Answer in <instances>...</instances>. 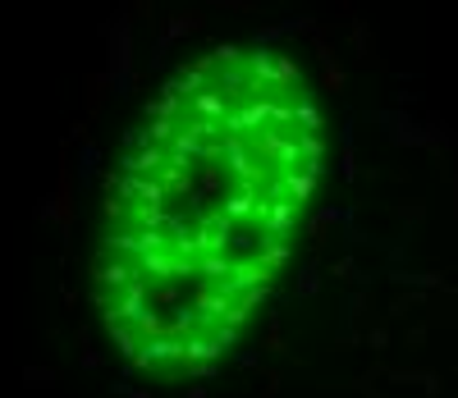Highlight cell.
<instances>
[{
    "instance_id": "cell-1",
    "label": "cell",
    "mask_w": 458,
    "mask_h": 398,
    "mask_svg": "<svg viewBox=\"0 0 458 398\" xmlns=\"http://www.w3.org/2000/svg\"><path fill=\"white\" fill-rule=\"evenodd\" d=\"M321 174V114L293 60L220 47L147 106L106 188L101 321L138 367L202 376L293 248Z\"/></svg>"
}]
</instances>
